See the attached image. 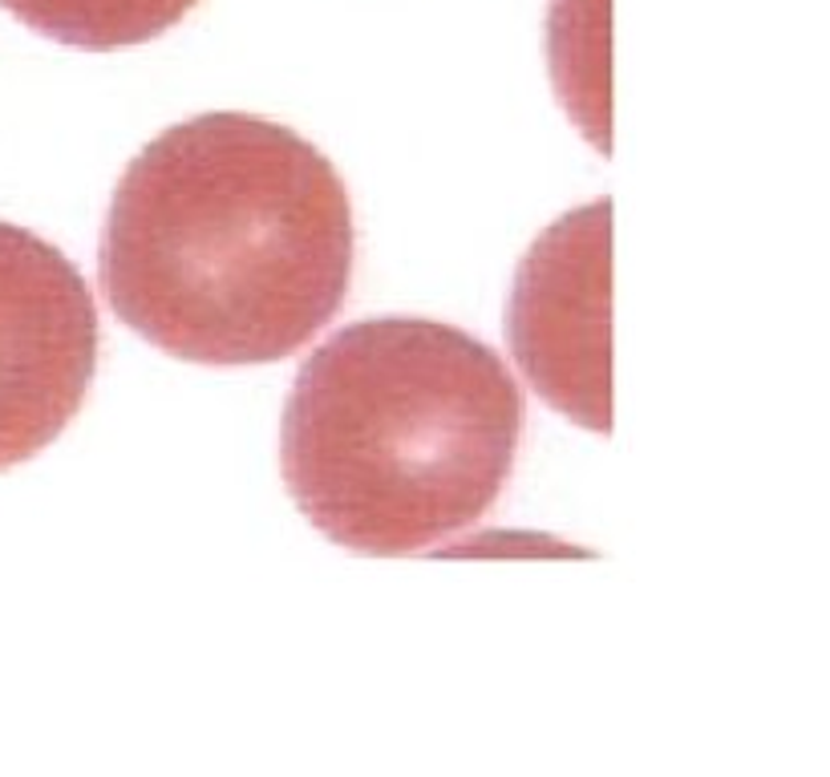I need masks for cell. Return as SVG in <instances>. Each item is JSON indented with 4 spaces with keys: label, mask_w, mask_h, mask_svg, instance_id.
<instances>
[{
    "label": "cell",
    "mask_w": 830,
    "mask_h": 777,
    "mask_svg": "<svg viewBox=\"0 0 830 777\" xmlns=\"http://www.w3.org/2000/svg\"><path fill=\"white\" fill-rule=\"evenodd\" d=\"M98 276L118 320L178 361H284L345 304L349 190L288 125L203 113L127 166Z\"/></svg>",
    "instance_id": "6da1fadb"
},
{
    "label": "cell",
    "mask_w": 830,
    "mask_h": 777,
    "mask_svg": "<svg viewBox=\"0 0 830 777\" xmlns=\"http://www.w3.org/2000/svg\"><path fill=\"white\" fill-rule=\"evenodd\" d=\"M523 441V388L462 328L385 316L301 364L280 462L292 502L357 555H417L470 530Z\"/></svg>",
    "instance_id": "7a4b0ae2"
},
{
    "label": "cell",
    "mask_w": 830,
    "mask_h": 777,
    "mask_svg": "<svg viewBox=\"0 0 830 777\" xmlns=\"http://www.w3.org/2000/svg\"><path fill=\"white\" fill-rule=\"evenodd\" d=\"M98 349V304L81 272L41 236L0 223V470L74 422Z\"/></svg>",
    "instance_id": "3957f363"
},
{
    "label": "cell",
    "mask_w": 830,
    "mask_h": 777,
    "mask_svg": "<svg viewBox=\"0 0 830 777\" xmlns=\"http://www.w3.org/2000/svg\"><path fill=\"white\" fill-rule=\"evenodd\" d=\"M612 207L591 203L564 215L527 251L511 292V344L543 402L579 426L612 429Z\"/></svg>",
    "instance_id": "277c9868"
},
{
    "label": "cell",
    "mask_w": 830,
    "mask_h": 777,
    "mask_svg": "<svg viewBox=\"0 0 830 777\" xmlns=\"http://www.w3.org/2000/svg\"><path fill=\"white\" fill-rule=\"evenodd\" d=\"M33 33L74 50L110 53L163 37L199 0H0Z\"/></svg>",
    "instance_id": "5b68a950"
}]
</instances>
